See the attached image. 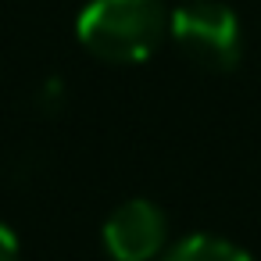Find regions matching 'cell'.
<instances>
[{"label":"cell","mask_w":261,"mask_h":261,"mask_svg":"<svg viewBox=\"0 0 261 261\" xmlns=\"http://www.w3.org/2000/svg\"><path fill=\"white\" fill-rule=\"evenodd\" d=\"M161 261H254L243 247L222 240V236H211V232H190L182 240H175Z\"/></svg>","instance_id":"obj_4"},{"label":"cell","mask_w":261,"mask_h":261,"mask_svg":"<svg viewBox=\"0 0 261 261\" xmlns=\"http://www.w3.org/2000/svg\"><path fill=\"white\" fill-rule=\"evenodd\" d=\"M104 250L111 261H154L168 243V218L154 200H125L104 222Z\"/></svg>","instance_id":"obj_3"},{"label":"cell","mask_w":261,"mask_h":261,"mask_svg":"<svg viewBox=\"0 0 261 261\" xmlns=\"http://www.w3.org/2000/svg\"><path fill=\"white\" fill-rule=\"evenodd\" d=\"M22 250H18V236L11 232V225L0 222V261H18Z\"/></svg>","instance_id":"obj_5"},{"label":"cell","mask_w":261,"mask_h":261,"mask_svg":"<svg viewBox=\"0 0 261 261\" xmlns=\"http://www.w3.org/2000/svg\"><path fill=\"white\" fill-rule=\"evenodd\" d=\"M168 40L204 72H232L240 65V18L222 0H186L168 11Z\"/></svg>","instance_id":"obj_2"},{"label":"cell","mask_w":261,"mask_h":261,"mask_svg":"<svg viewBox=\"0 0 261 261\" xmlns=\"http://www.w3.org/2000/svg\"><path fill=\"white\" fill-rule=\"evenodd\" d=\"M165 36V0H90L75 18L79 47L108 65H140Z\"/></svg>","instance_id":"obj_1"}]
</instances>
